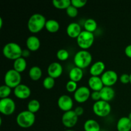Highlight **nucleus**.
<instances>
[{
	"mask_svg": "<svg viewBox=\"0 0 131 131\" xmlns=\"http://www.w3.org/2000/svg\"><path fill=\"white\" fill-rule=\"evenodd\" d=\"M46 17L42 14H34L29 17L28 21V29L32 33H37L46 26Z\"/></svg>",
	"mask_w": 131,
	"mask_h": 131,
	"instance_id": "f257e3e1",
	"label": "nucleus"
},
{
	"mask_svg": "<svg viewBox=\"0 0 131 131\" xmlns=\"http://www.w3.org/2000/svg\"><path fill=\"white\" fill-rule=\"evenodd\" d=\"M3 54L6 58L15 61L17 59L22 57L23 49L18 43L15 42H9L3 47Z\"/></svg>",
	"mask_w": 131,
	"mask_h": 131,
	"instance_id": "f03ea898",
	"label": "nucleus"
},
{
	"mask_svg": "<svg viewBox=\"0 0 131 131\" xmlns=\"http://www.w3.org/2000/svg\"><path fill=\"white\" fill-rule=\"evenodd\" d=\"M75 67L84 69L89 67L92 62V56L87 50H81L75 53L74 57Z\"/></svg>",
	"mask_w": 131,
	"mask_h": 131,
	"instance_id": "7ed1b4c3",
	"label": "nucleus"
},
{
	"mask_svg": "<svg viewBox=\"0 0 131 131\" xmlns=\"http://www.w3.org/2000/svg\"><path fill=\"white\" fill-rule=\"evenodd\" d=\"M35 120V115L28 110H26L21 111L18 114L16 118V122L21 128L27 129L33 126Z\"/></svg>",
	"mask_w": 131,
	"mask_h": 131,
	"instance_id": "20e7f679",
	"label": "nucleus"
},
{
	"mask_svg": "<svg viewBox=\"0 0 131 131\" xmlns=\"http://www.w3.org/2000/svg\"><path fill=\"white\" fill-rule=\"evenodd\" d=\"M95 40L94 35L87 31H82L79 37L77 38V43L81 50H87L90 48Z\"/></svg>",
	"mask_w": 131,
	"mask_h": 131,
	"instance_id": "39448f33",
	"label": "nucleus"
},
{
	"mask_svg": "<svg viewBox=\"0 0 131 131\" xmlns=\"http://www.w3.org/2000/svg\"><path fill=\"white\" fill-rule=\"evenodd\" d=\"M21 80L22 77L20 73L18 72L14 69L8 70L4 78L5 84L14 89L21 84Z\"/></svg>",
	"mask_w": 131,
	"mask_h": 131,
	"instance_id": "423d86ee",
	"label": "nucleus"
},
{
	"mask_svg": "<svg viewBox=\"0 0 131 131\" xmlns=\"http://www.w3.org/2000/svg\"><path fill=\"white\" fill-rule=\"evenodd\" d=\"M93 111L95 115L99 117H106L111 111V106L108 102L100 100L93 105Z\"/></svg>",
	"mask_w": 131,
	"mask_h": 131,
	"instance_id": "0eeeda50",
	"label": "nucleus"
},
{
	"mask_svg": "<svg viewBox=\"0 0 131 131\" xmlns=\"http://www.w3.org/2000/svg\"><path fill=\"white\" fill-rule=\"evenodd\" d=\"M16 105L14 100L10 98L0 99V112L6 116L11 115L15 112Z\"/></svg>",
	"mask_w": 131,
	"mask_h": 131,
	"instance_id": "6e6552de",
	"label": "nucleus"
},
{
	"mask_svg": "<svg viewBox=\"0 0 131 131\" xmlns=\"http://www.w3.org/2000/svg\"><path fill=\"white\" fill-rule=\"evenodd\" d=\"M62 124L65 127L72 128L75 126L78 122V116L74 110L67 111L63 113L61 117Z\"/></svg>",
	"mask_w": 131,
	"mask_h": 131,
	"instance_id": "1a4fd4ad",
	"label": "nucleus"
},
{
	"mask_svg": "<svg viewBox=\"0 0 131 131\" xmlns=\"http://www.w3.org/2000/svg\"><path fill=\"white\" fill-rule=\"evenodd\" d=\"M91 96L90 90L85 86L79 87L74 93V98L78 103H84Z\"/></svg>",
	"mask_w": 131,
	"mask_h": 131,
	"instance_id": "9d476101",
	"label": "nucleus"
},
{
	"mask_svg": "<svg viewBox=\"0 0 131 131\" xmlns=\"http://www.w3.org/2000/svg\"><path fill=\"white\" fill-rule=\"evenodd\" d=\"M101 78L104 86L111 87L117 82L118 74L114 70H108L105 71Z\"/></svg>",
	"mask_w": 131,
	"mask_h": 131,
	"instance_id": "9b49d317",
	"label": "nucleus"
},
{
	"mask_svg": "<svg viewBox=\"0 0 131 131\" xmlns=\"http://www.w3.org/2000/svg\"><path fill=\"white\" fill-rule=\"evenodd\" d=\"M74 102L71 97L67 95H62L58 99V106L64 112L72 110Z\"/></svg>",
	"mask_w": 131,
	"mask_h": 131,
	"instance_id": "f8f14e48",
	"label": "nucleus"
},
{
	"mask_svg": "<svg viewBox=\"0 0 131 131\" xmlns=\"http://www.w3.org/2000/svg\"><path fill=\"white\" fill-rule=\"evenodd\" d=\"M14 95L19 99H27L30 97L31 91L29 86L24 84H20L14 89Z\"/></svg>",
	"mask_w": 131,
	"mask_h": 131,
	"instance_id": "ddd939ff",
	"label": "nucleus"
},
{
	"mask_svg": "<svg viewBox=\"0 0 131 131\" xmlns=\"http://www.w3.org/2000/svg\"><path fill=\"white\" fill-rule=\"evenodd\" d=\"M47 73L49 76L56 79L60 78L63 73V67L60 63L52 62L47 68Z\"/></svg>",
	"mask_w": 131,
	"mask_h": 131,
	"instance_id": "4468645a",
	"label": "nucleus"
},
{
	"mask_svg": "<svg viewBox=\"0 0 131 131\" xmlns=\"http://www.w3.org/2000/svg\"><path fill=\"white\" fill-rule=\"evenodd\" d=\"M105 69H106V65L103 61H96L91 65L90 68V74L92 75V76L102 75L105 72Z\"/></svg>",
	"mask_w": 131,
	"mask_h": 131,
	"instance_id": "2eb2a0df",
	"label": "nucleus"
},
{
	"mask_svg": "<svg viewBox=\"0 0 131 131\" xmlns=\"http://www.w3.org/2000/svg\"><path fill=\"white\" fill-rule=\"evenodd\" d=\"M88 86L93 92H100L104 85L101 77L92 76L88 79Z\"/></svg>",
	"mask_w": 131,
	"mask_h": 131,
	"instance_id": "dca6fc26",
	"label": "nucleus"
},
{
	"mask_svg": "<svg viewBox=\"0 0 131 131\" xmlns=\"http://www.w3.org/2000/svg\"><path fill=\"white\" fill-rule=\"evenodd\" d=\"M67 33L72 38H77L82 32L81 27L77 23H71L67 27Z\"/></svg>",
	"mask_w": 131,
	"mask_h": 131,
	"instance_id": "f3484780",
	"label": "nucleus"
},
{
	"mask_svg": "<svg viewBox=\"0 0 131 131\" xmlns=\"http://www.w3.org/2000/svg\"><path fill=\"white\" fill-rule=\"evenodd\" d=\"M101 100L110 102L112 101L115 96V91L112 87L104 86L103 88L100 91Z\"/></svg>",
	"mask_w": 131,
	"mask_h": 131,
	"instance_id": "a211bd4d",
	"label": "nucleus"
},
{
	"mask_svg": "<svg viewBox=\"0 0 131 131\" xmlns=\"http://www.w3.org/2000/svg\"><path fill=\"white\" fill-rule=\"evenodd\" d=\"M26 46L30 51H37L40 47V40L36 36H30L26 40Z\"/></svg>",
	"mask_w": 131,
	"mask_h": 131,
	"instance_id": "6ab92c4d",
	"label": "nucleus"
},
{
	"mask_svg": "<svg viewBox=\"0 0 131 131\" xmlns=\"http://www.w3.org/2000/svg\"><path fill=\"white\" fill-rule=\"evenodd\" d=\"M116 129L118 131H130L131 120L127 116L121 117L118 120Z\"/></svg>",
	"mask_w": 131,
	"mask_h": 131,
	"instance_id": "aec40b11",
	"label": "nucleus"
},
{
	"mask_svg": "<svg viewBox=\"0 0 131 131\" xmlns=\"http://www.w3.org/2000/svg\"><path fill=\"white\" fill-rule=\"evenodd\" d=\"M83 75H84V74H83V69H80L78 67H73L70 70L69 74L70 80L76 82V83L80 81L83 79Z\"/></svg>",
	"mask_w": 131,
	"mask_h": 131,
	"instance_id": "412c9836",
	"label": "nucleus"
},
{
	"mask_svg": "<svg viewBox=\"0 0 131 131\" xmlns=\"http://www.w3.org/2000/svg\"><path fill=\"white\" fill-rule=\"evenodd\" d=\"M84 131H101V126L98 122L93 119L87 120L84 124Z\"/></svg>",
	"mask_w": 131,
	"mask_h": 131,
	"instance_id": "4be33fe9",
	"label": "nucleus"
},
{
	"mask_svg": "<svg viewBox=\"0 0 131 131\" xmlns=\"http://www.w3.org/2000/svg\"><path fill=\"white\" fill-rule=\"evenodd\" d=\"M26 60L23 57H20L15 60L13 63V69L19 73L23 72L26 69Z\"/></svg>",
	"mask_w": 131,
	"mask_h": 131,
	"instance_id": "5701e85b",
	"label": "nucleus"
},
{
	"mask_svg": "<svg viewBox=\"0 0 131 131\" xmlns=\"http://www.w3.org/2000/svg\"><path fill=\"white\" fill-rule=\"evenodd\" d=\"M29 77L31 80L37 81H38L42 75V70L39 67L33 66L29 70Z\"/></svg>",
	"mask_w": 131,
	"mask_h": 131,
	"instance_id": "b1692460",
	"label": "nucleus"
},
{
	"mask_svg": "<svg viewBox=\"0 0 131 131\" xmlns=\"http://www.w3.org/2000/svg\"><path fill=\"white\" fill-rule=\"evenodd\" d=\"M45 28L49 33H54L58 31L60 29V24L54 19H49L47 20Z\"/></svg>",
	"mask_w": 131,
	"mask_h": 131,
	"instance_id": "393cba45",
	"label": "nucleus"
},
{
	"mask_svg": "<svg viewBox=\"0 0 131 131\" xmlns=\"http://www.w3.org/2000/svg\"><path fill=\"white\" fill-rule=\"evenodd\" d=\"M84 28L85 31L93 33L97 29V23L93 19H88L84 21Z\"/></svg>",
	"mask_w": 131,
	"mask_h": 131,
	"instance_id": "a878e982",
	"label": "nucleus"
},
{
	"mask_svg": "<svg viewBox=\"0 0 131 131\" xmlns=\"http://www.w3.org/2000/svg\"><path fill=\"white\" fill-rule=\"evenodd\" d=\"M52 5L57 9L67 10L71 5V0H54Z\"/></svg>",
	"mask_w": 131,
	"mask_h": 131,
	"instance_id": "bb28decb",
	"label": "nucleus"
},
{
	"mask_svg": "<svg viewBox=\"0 0 131 131\" xmlns=\"http://www.w3.org/2000/svg\"><path fill=\"white\" fill-rule=\"evenodd\" d=\"M40 108V103L39 101L36 99H32L28 102V110L33 113L35 114L38 112Z\"/></svg>",
	"mask_w": 131,
	"mask_h": 131,
	"instance_id": "cd10ccee",
	"label": "nucleus"
},
{
	"mask_svg": "<svg viewBox=\"0 0 131 131\" xmlns=\"http://www.w3.org/2000/svg\"><path fill=\"white\" fill-rule=\"evenodd\" d=\"M12 93V88L6 86V84L1 86L0 87V98L6 99L8 98Z\"/></svg>",
	"mask_w": 131,
	"mask_h": 131,
	"instance_id": "c85d7f7f",
	"label": "nucleus"
},
{
	"mask_svg": "<svg viewBox=\"0 0 131 131\" xmlns=\"http://www.w3.org/2000/svg\"><path fill=\"white\" fill-rule=\"evenodd\" d=\"M55 79L48 76L46 77L43 81V86L46 90H51L53 88L55 85Z\"/></svg>",
	"mask_w": 131,
	"mask_h": 131,
	"instance_id": "c756f323",
	"label": "nucleus"
},
{
	"mask_svg": "<svg viewBox=\"0 0 131 131\" xmlns=\"http://www.w3.org/2000/svg\"><path fill=\"white\" fill-rule=\"evenodd\" d=\"M56 57L60 61H66L69 58V51L65 49H61L57 51Z\"/></svg>",
	"mask_w": 131,
	"mask_h": 131,
	"instance_id": "7c9ffc66",
	"label": "nucleus"
},
{
	"mask_svg": "<svg viewBox=\"0 0 131 131\" xmlns=\"http://www.w3.org/2000/svg\"><path fill=\"white\" fill-rule=\"evenodd\" d=\"M78 83L73 81H69L66 84V90L69 93H74L78 89Z\"/></svg>",
	"mask_w": 131,
	"mask_h": 131,
	"instance_id": "2f4dec72",
	"label": "nucleus"
},
{
	"mask_svg": "<svg viewBox=\"0 0 131 131\" xmlns=\"http://www.w3.org/2000/svg\"><path fill=\"white\" fill-rule=\"evenodd\" d=\"M66 13L68 16L71 18H74L77 17L78 14V10L72 5H70L69 8L66 10Z\"/></svg>",
	"mask_w": 131,
	"mask_h": 131,
	"instance_id": "473e14b6",
	"label": "nucleus"
},
{
	"mask_svg": "<svg viewBox=\"0 0 131 131\" xmlns=\"http://www.w3.org/2000/svg\"><path fill=\"white\" fill-rule=\"evenodd\" d=\"M86 3V0H71V5L78 9L84 6Z\"/></svg>",
	"mask_w": 131,
	"mask_h": 131,
	"instance_id": "72a5a7b5",
	"label": "nucleus"
},
{
	"mask_svg": "<svg viewBox=\"0 0 131 131\" xmlns=\"http://www.w3.org/2000/svg\"><path fill=\"white\" fill-rule=\"evenodd\" d=\"M120 81L123 84H128L130 83V74H123L120 77Z\"/></svg>",
	"mask_w": 131,
	"mask_h": 131,
	"instance_id": "f704fd0d",
	"label": "nucleus"
},
{
	"mask_svg": "<svg viewBox=\"0 0 131 131\" xmlns=\"http://www.w3.org/2000/svg\"><path fill=\"white\" fill-rule=\"evenodd\" d=\"M90 97L92 100H93L95 102L101 100L100 92H93L92 93H91Z\"/></svg>",
	"mask_w": 131,
	"mask_h": 131,
	"instance_id": "c9c22d12",
	"label": "nucleus"
},
{
	"mask_svg": "<svg viewBox=\"0 0 131 131\" xmlns=\"http://www.w3.org/2000/svg\"><path fill=\"white\" fill-rule=\"evenodd\" d=\"M74 111L78 116H81V115L84 113V109H83L81 106H78V107H75V110H74Z\"/></svg>",
	"mask_w": 131,
	"mask_h": 131,
	"instance_id": "e433bc0d",
	"label": "nucleus"
},
{
	"mask_svg": "<svg viewBox=\"0 0 131 131\" xmlns=\"http://www.w3.org/2000/svg\"><path fill=\"white\" fill-rule=\"evenodd\" d=\"M125 54L128 58H131V44L128 45L125 49Z\"/></svg>",
	"mask_w": 131,
	"mask_h": 131,
	"instance_id": "4c0bfd02",
	"label": "nucleus"
},
{
	"mask_svg": "<svg viewBox=\"0 0 131 131\" xmlns=\"http://www.w3.org/2000/svg\"><path fill=\"white\" fill-rule=\"evenodd\" d=\"M30 55V51L28 49L23 50V54H22V57L26 58L29 57Z\"/></svg>",
	"mask_w": 131,
	"mask_h": 131,
	"instance_id": "58836bf2",
	"label": "nucleus"
},
{
	"mask_svg": "<svg viewBox=\"0 0 131 131\" xmlns=\"http://www.w3.org/2000/svg\"><path fill=\"white\" fill-rule=\"evenodd\" d=\"M3 26V19L2 18L0 17V28H2Z\"/></svg>",
	"mask_w": 131,
	"mask_h": 131,
	"instance_id": "ea45409f",
	"label": "nucleus"
},
{
	"mask_svg": "<svg viewBox=\"0 0 131 131\" xmlns=\"http://www.w3.org/2000/svg\"><path fill=\"white\" fill-rule=\"evenodd\" d=\"M128 118H129L130 119V120H131V112L130 113H129V116H128Z\"/></svg>",
	"mask_w": 131,
	"mask_h": 131,
	"instance_id": "a19ab883",
	"label": "nucleus"
},
{
	"mask_svg": "<svg viewBox=\"0 0 131 131\" xmlns=\"http://www.w3.org/2000/svg\"><path fill=\"white\" fill-rule=\"evenodd\" d=\"M65 131H75V130H71V129H68V130H65Z\"/></svg>",
	"mask_w": 131,
	"mask_h": 131,
	"instance_id": "79ce46f5",
	"label": "nucleus"
},
{
	"mask_svg": "<svg viewBox=\"0 0 131 131\" xmlns=\"http://www.w3.org/2000/svg\"><path fill=\"white\" fill-rule=\"evenodd\" d=\"M130 83L131 84V74H130Z\"/></svg>",
	"mask_w": 131,
	"mask_h": 131,
	"instance_id": "37998d69",
	"label": "nucleus"
}]
</instances>
